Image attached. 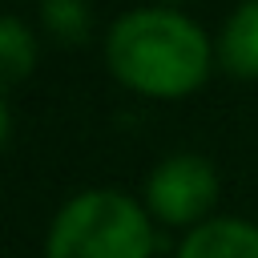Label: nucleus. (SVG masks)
Masks as SVG:
<instances>
[{"label":"nucleus","mask_w":258,"mask_h":258,"mask_svg":"<svg viewBox=\"0 0 258 258\" xmlns=\"http://www.w3.org/2000/svg\"><path fill=\"white\" fill-rule=\"evenodd\" d=\"M113 77L145 97H185L210 73V40L198 20L173 8H133L105 32Z\"/></svg>","instance_id":"obj_1"},{"label":"nucleus","mask_w":258,"mask_h":258,"mask_svg":"<svg viewBox=\"0 0 258 258\" xmlns=\"http://www.w3.org/2000/svg\"><path fill=\"white\" fill-rule=\"evenodd\" d=\"M153 226L121 189H85L69 198L44 242V258H149Z\"/></svg>","instance_id":"obj_2"},{"label":"nucleus","mask_w":258,"mask_h":258,"mask_svg":"<svg viewBox=\"0 0 258 258\" xmlns=\"http://www.w3.org/2000/svg\"><path fill=\"white\" fill-rule=\"evenodd\" d=\"M218 202V173L202 153H173L153 165L145 181V206L169 226L198 222Z\"/></svg>","instance_id":"obj_3"},{"label":"nucleus","mask_w":258,"mask_h":258,"mask_svg":"<svg viewBox=\"0 0 258 258\" xmlns=\"http://www.w3.org/2000/svg\"><path fill=\"white\" fill-rule=\"evenodd\" d=\"M177 258H258V226H250L246 218L198 222L181 238Z\"/></svg>","instance_id":"obj_4"},{"label":"nucleus","mask_w":258,"mask_h":258,"mask_svg":"<svg viewBox=\"0 0 258 258\" xmlns=\"http://www.w3.org/2000/svg\"><path fill=\"white\" fill-rule=\"evenodd\" d=\"M218 64L234 77H258V0H242L218 32Z\"/></svg>","instance_id":"obj_5"},{"label":"nucleus","mask_w":258,"mask_h":258,"mask_svg":"<svg viewBox=\"0 0 258 258\" xmlns=\"http://www.w3.org/2000/svg\"><path fill=\"white\" fill-rule=\"evenodd\" d=\"M32 60H36V40H32V32L24 28L20 16H4V20H0V81L12 89L20 77L32 73Z\"/></svg>","instance_id":"obj_6"},{"label":"nucleus","mask_w":258,"mask_h":258,"mask_svg":"<svg viewBox=\"0 0 258 258\" xmlns=\"http://www.w3.org/2000/svg\"><path fill=\"white\" fill-rule=\"evenodd\" d=\"M40 20L56 40L77 44L89 32V4L85 0H44L40 4Z\"/></svg>","instance_id":"obj_7"}]
</instances>
